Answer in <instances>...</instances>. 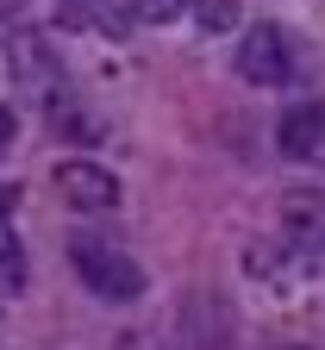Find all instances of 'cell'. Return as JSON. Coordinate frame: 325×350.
Instances as JSON below:
<instances>
[{
  "label": "cell",
  "instance_id": "cell-7",
  "mask_svg": "<svg viewBox=\"0 0 325 350\" xmlns=\"http://www.w3.org/2000/svg\"><path fill=\"white\" fill-rule=\"evenodd\" d=\"M188 13H194V25L200 31H231V25H238L244 19V7H238V0H188Z\"/></svg>",
  "mask_w": 325,
  "mask_h": 350
},
{
  "label": "cell",
  "instance_id": "cell-3",
  "mask_svg": "<svg viewBox=\"0 0 325 350\" xmlns=\"http://www.w3.org/2000/svg\"><path fill=\"white\" fill-rule=\"evenodd\" d=\"M282 238L300 256H325V194L319 188H288L282 194Z\"/></svg>",
  "mask_w": 325,
  "mask_h": 350
},
{
  "label": "cell",
  "instance_id": "cell-11",
  "mask_svg": "<svg viewBox=\"0 0 325 350\" xmlns=\"http://www.w3.org/2000/svg\"><path fill=\"white\" fill-rule=\"evenodd\" d=\"M288 350H300V344H288Z\"/></svg>",
  "mask_w": 325,
  "mask_h": 350
},
{
  "label": "cell",
  "instance_id": "cell-2",
  "mask_svg": "<svg viewBox=\"0 0 325 350\" xmlns=\"http://www.w3.org/2000/svg\"><path fill=\"white\" fill-rule=\"evenodd\" d=\"M238 75L257 81V88H282L300 75V51H294V38L282 25H257L244 31V51H238Z\"/></svg>",
  "mask_w": 325,
  "mask_h": 350
},
{
  "label": "cell",
  "instance_id": "cell-1",
  "mask_svg": "<svg viewBox=\"0 0 325 350\" xmlns=\"http://www.w3.org/2000/svg\"><path fill=\"white\" fill-rule=\"evenodd\" d=\"M75 275L94 288L101 300H113V306H125V300L144 294V269H138L125 250L101 244V238H81V244H75Z\"/></svg>",
  "mask_w": 325,
  "mask_h": 350
},
{
  "label": "cell",
  "instance_id": "cell-5",
  "mask_svg": "<svg viewBox=\"0 0 325 350\" xmlns=\"http://www.w3.org/2000/svg\"><path fill=\"white\" fill-rule=\"evenodd\" d=\"M275 144H282L288 163H313L325 169V107H288L282 113V131H275Z\"/></svg>",
  "mask_w": 325,
  "mask_h": 350
},
{
  "label": "cell",
  "instance_id": "cell-8",
  "mask_svg": "<svg viewBox=\"0 0 325 350\" xmlns=\"http://www.w3.org/2000/svg\"><path fill=\"white\" fill-rule=\"evenodd\" d=\"M181 13H188V0H131V19L138 25H169Z\"/></svg>",
  "mask_w": 325,
  "mask_h": 350
},
{
  "label": "cell",
  "instance_id": "cell-10",
  "mask_svg": "<svg viewBox=\"0 0 325 350\" xmlns=\"http://www.w3.org/2000/svg\"><path fill=\"white\" fill-rule=\"evenodd\" d=\"M13 206H19V188H7V182H0V219H13Z\"/></svg>",
  "mask_w": 325,
  "mask_h": 350
},
{
  "label": "cell",
  "instance_id": "cell-6",
  "mask_svg": "<svg viewBox=\"0 0 325 350\" xmlns=\"http://www.w3.org/2000/svg\"><path fill=\"white\" fill-rule=\"evenodd\" d=\"M19 288H25V250H19L13 219H0V300H13Z\"/></svg>",
  "mask_w": 325,
  "mask_h": 350
},
{
  "label": "cell",
  "instance_id": "cell-4",
  "mask_svg": "<svg viewBox=\"0 0 325 350\" xmlns=\"http://www.w3.org/2000/svg\"><path fill=\"white\" fill-rule=\"evenodd\" d=\"M57 188H63V200H69L75 213H113V206H119V182H113V169L88 163V157H75V163L57 169Z\"/></svg>",
  "mask_w": 325,
  "mask_h": 350
},
{
  "label": "cell",
  "instance_id": "cell-9",
  "mask_svg": "<svg viewBox=\"0 0 325 350\" xmlns=\"http://www.w3.org/2000/svg\"><path fill=\"white\" fill-rule=\"evenodd\" d=\"M7 144H13V107H0V157H7Z\"/></svg>",
  "mask_w": 325,
  "mask_h": 350
}]
</instances>
